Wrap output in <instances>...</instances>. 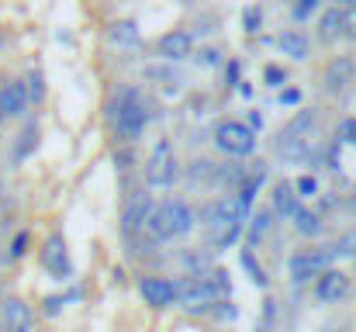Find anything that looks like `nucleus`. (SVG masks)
Returning <instances> with one entry per match:
<instances>
[{"label": "nucleus", "instance_id": "nucleus-8", "mask_svg": "<svg viewBox=\"0 0 356 332\" xmlns=\"http://www.w3.org/2000/svg\"><path fill=\"white\" fill-rule=\"evenodd\" d=\"M350 294V277L336 267H325L318 277H315V298L322 305H332V301H343Z\"/></svg>", "mask_w": 356, "mask_h": 332}, {"label": "nucleus", "instance_id": "nucleus-4", "mask_svg": "<svg viewBox=\"0 0 356 332\" xmlns=\"http://www.w3.org/2000/svg\"><path fill=\"white\" fill-rule=\"evenodd\" d=\"M215 145H218L222 152H229V156L245 159V156L256 152V132H252L249 125H242V121H222V125L215 128Z\"/></svg>", "mask_w": 356, "mask_h": 332}, {"label": "nucleus", "instance_id": "nucleus-3", "mask_svg": "<svg viewBox=\"0 0 356 332\" xmlns=\"http://www.w3.org/2000/svg\"><path fill=\"white\" fill-rule=\"evenodd\" d=\"M173 180H177L173 145H170V142H159V145L149 152V163H145V187H149V191H166V187H173Z\"/></svg>", "mask_w": 356, "mask_h": 332}, {"label": "nucleus", "instance_id": "nucleus-14", "mask_svg": "<svg viewBox=\"0 0 356 332\" xmlns=\"http://www.w3.org/2000/svg\"><path fill=\"white\" fill-rule=\"evenodd\" d=\"M149 212H152V194L149 191H135L131 198H128V205H124V232H138V228H145V219H149Z\"/></svg>", "mask_w": 356, "mask_h": 332}, {"label": "nucleus", "instance_id": "nucleus-9", "mask_svg": "<svg viewBox=\"0 0 356 332\" xmlns=\"http://www.w3.org/2000/svg\"><path fill=\"white\" fill-rule=\"evenodd\" d=\"M35 326V315H31V308H28V301L24 298H3V305H0V329L3 332H31Z\"/></svg>", "mask_w": 356, "mask_h": 332}, {"label": "nucleus", "instance_id": "nucleus-31", "mask_svg": "<svg viewBox=\"0 0 356 332\" xmlns=\"http://www.w3.org/2000/svg\"><path fill=\"white\" fill-rule=\"evenodd\" d=\"M28 242H31V235H28V232H17V235L10 239V260H21V256L28 253Z\"/></svg>", "mask_w": 356, "mask_h": 332}, {"label": "nucleus", "instance_id": "nucleus-36", "mask_svg": "<svg viewBox=\"0 0 356 332\" xmlns=\"http://www.w3.org/2000/svg\"><path fill=\"white\" fill-rule=\"evenodd\" d=\"M249 128H252V132L263 128V114H259V111H249Z\"/></svg>", "mask_w": 356, "mask_h": 332}, {"label": "nucleus", "instance_id": "nucleus-20", "mask_svg": "<svg viewBox=\"0 0 356 332\" xmlns=\"http://www.w3.org/2000/svg\"><path fill=\"white\" fill-rule=\"evenodd\" d=\"M238 267L249 274V280H252L256 287H266V270H263V263L256 260L252 246H242V249H238Z\"/></svg>", "mask_w": 356, "mask_h": 332}, {"label": "nucleus", "instance_id": "nucleus-37", "mask_svg": "<svg viewBox=\"0 0 356 332\" xmlns=\"http://www.w3.org/2000/svg\"><path fill=\"white\" fill-rule=\"evenodd\" d=\"M229 84L238 87V63H229Z\"/></svg>", "mask_w": 356, "mask_h": 332}, {"label": "nucleus", "instance_id": "nucleus-6", "mask_svg": "<svg viewBox=\"0 0 356 332\" xmlns=\"http://www.w3.org/2000/svg\"><path fill=\"white\" fill-rule=\"evenodd\" d=\"M329 260H332V249L329 253L325 249H301L287 260V274H291L294 284H308L329 267Z\"/></svg>", "mask_w": 356, "mask_h": 332}, {"label": "nucleus", "instance_id": "nucleus-5", "mask_svg": "<svg viewBox=\"0 0 356 332\" xmlns=\"http://www.w3.org/2000/svg\"><path fill=\"white\" fill-rule=\"evenodd\" d=\"M173 291H177V305L191 315H204L211 312L218 301L211 294V287L201 280V277H184V280H173Z\"/></svg>", "mask_w": 356, "mask_h": 332}, {"label": "nucleus", "instance_id": "nucleus-22", "mask_svg": "<svg viewBox=\"0 0 356 332\" xmlns=\"http://www.w3.org/2000/svg\"><path fill=\"white\" fill-rule=\"evenodd\" d=\"M273 219H277V215H273L270 208H263V212L252 215V221H249V246H259V242L266 239V232L273 228Z\"/></svg>", "mask_w": 356, "mask_h": 332}, {"label": "nucleus", "instance_id": "nucleus-19", "mask_svg": "<svg viewBox=\"0 0 356 332\" xmlns=\"http://www.w3.org/2000/svg\"><path fill=\"white\" fill-rule=\"evenodd\" d=\"M343 17H346V10H343V7H329V10L318 17V35H322L325 42L343 38Z\"/></svg>", "mask_w": 356, "mask_h": 332}, {"label": "nucleus", "instance_id": "nucleus-28", "mask_svg": "<svg viewBox=\"0 0 356 332\" xmlns=\"http://www.w3.org/2000/svg\"><path fill=\"white\" fill-rule=\"evenodd\" d=\"M294 194H298V198H315V194H318V180H315L312 173H308V177H298V180H294Z\"/></svg>", "mask_w": 356, "mask_h": 332}, {"label": "nucleus", "instance_id": "nucleus-34", "mask_svg": "<svg viewBox=\"0 0 356 332\" xmlns=\"http://www.w3.org/2000/svg\"><path fill=\"white\" fill-rule=\"evenodd\" d=\"M63 305H66V298H45V315L56 319V315L63 312Z\"/></svg>", "mask_w": 356, "mask_h": 332}, {"label": "nucleus", "instance_id": "nucleus-11", "mask_svg": "<svg viewBox=\"0 0 356 332\" xmlns=\"http://www.w3.org/2000/svg\"><path fill=\"white\" fill-rule=\"evenodd\" d=\"M138 294H142V301L149 305V308H170V305H177V291H173V280H166V277H142L138 280Z\"/></svg>", "mask_w": 356, "mask_h": 332}, {"label": "nucleus", "instance_id": "nucleus-10", "mask_svg": "<svg viewBox=\"0 0 356 332\" xmlns=\"http://www.w3.org/2000/svg\"><path fill=\"white\" fill-rule=\"evenodd\" d=\"M356 80V63L350 56H336L332 63H329V70H325V94H332V97H343L350 87H353Z\"/></svg>", "mask_w": 356, "mask_h": 332}, {"label": "nucleus", "instance_id": "nucleus-35", "mask_svg": "<svg viewBox=\"0 0 356 332\" xmlns=\"http://www.w3.org/2000/svg\"><path fill=\"white\" fill-rule=\"evenodd\" d=\"M201 63H204V66H218V63H222V52H218V49H204V52H201Z\"/></svg>", "mask_w": 356, "mask_h": 332}, {"label": "nucleus", "instance_id": "nucleus-32", "mask_svg": "<svg viewBox=\"0 0 356 332\" xmlns=\"http://www.w3.org/2000/svg\"><path fill=\"white\" fill-rule=\"evenodd\" d=\"M301 97H305L301 87H284V90H280V104H284V108H298Z\"/></svg>", "mask_w": 356, "mask_h": 332}, {"label": "nucleus", "instance_id": "nucleus-13", "mask_svg": "<svg viewBox=\"0 0 356 332\" xmlns=\"http://www.w3.org/2000/svg\"><path fill=\"white\" fill-rule=\"evenodd\" d=\"M191 52H194V35L184 31V28H173V31H166V35L159 38V56L170 59V63H180V59H187Z\"/></svg>", "mask_w": 356, "mask_h": 332}, {"label": "nucleus", "instance_id": "nucleus-12", "mask_svg": "<svg viewBox=\"0 0 356 332\" xmlns=\"http://www.w3.org/2000/svg\"><path fill=\"white\" fill-rule=\"evenodd\" d=\"M28 90H24V80H7L0 87V121L7 118H21L28 111Z\"/></svg>", "mask_w": 356, "mask_h": 332}, {"label": "nucleus", "instance_id": "nucleus-27", "mask_svg": "<svg viewBox=\"0 0 356 332\" xmlns=\"http://www.w3.org/2000/svg\"><path fill=\"white\" fill-rule=\"evenodd\" d=\"M318 3H322V0H294V7H291V17L301 24V21H308V17L318 10Z\"/></svg>", "mask_w": 356, "mask_h": 332}, {"label": "nucleus", "instance_id": "nucleus-16", "mask_svg": "<svg viewBox=\"0 0 356 332\" xmlns=\"http://www.w3.org/2000/svg\"><path fill=\"white\" fill-rule=\"evenodd\" d=\"M291 225H294V232L305 235V239H318V235H322V215L312 212V208H305V205H298V212L291 215Z\"/></svg>", "mask_w": 356, "mask_h": 332}, {"label": "nucleus", "instance_id": "nucleus-33", "mask_svg": "<svg viewBox=\"0 0 356 332\" xmlns=\"http://www.w3.org/2000/svg\"><path fill=\"white\" fill-rule=\"evenodd\" d=\"M343 38H356V10H346L343 17Z\"/></svg>", "mask_w": 356, "mask_h": 332}, {"label": "nucleus", "instance_id": "nucleus-29", "mask_svg": "<svg viewBox=\"0 0 356 332\" xmlns=\"http://www.w3.org/2000/svg\"><path fill=\"white\" fill-rule=\"evenodd\" d=\"M263 84L266 87H284L287 84V70L284 66H266L263 70Z\"/></svg>", "mask_w": 356, "mask_h": 332}, {"label": "nucleus", "instance_id": "nucleus-26", "mask_svg": "<svg viewBox=\"0 0 356 332\" xmlns=\"http://www.w3.org/2000/svg\"><path fill=\"white\" fill-rule=\"evenodd\" d=\"M21 139H24V142H17V149H14V159H24V156H28V152L38 145V128H35V125H28V132H24Z\"/></svg>", "mask_w": 356, "mask_h": 332}, {"label": "nucleus", "instance_id": "nucleus-15", "mask_svg": "<svg viewBox=\"0 0 356 332\" xmlns=\"http://www.w3.org/2000/svg\"><path fill=\"white\" fill-rule=\"evenodd\" d=\"M163 215H166V221H170L173 239H177V235H187V232L194 228V212H191L184 201H177V198L163 201Z\"/></svg>", "mask_w": 356, "mask_h": 332}, {"label": "nucleus", "instance_id": "nucleus-7", "mask_svg": "<svg viewBox=\"0 0 356 332\" xmlns=\"http://www.w3.org/2000/svg\"><path fill=\"white\" fill-rule=\"evenodd\" d=\"M42 267H45L49 277H56V280H70V277H73V260H70L66 239H63L59 232H52V235L42 242Z\"/></svg>", "mask_w": 356, "mask_h": 332}, {"label": "nucleus", "instance_id": "nucleus-1", "mask_svg": "<svg viewBox=\"0 0 356 332\" xmlns=\"http://www.w3.org/2000/svg\"><path fill=\"white\" fill-rule=\"evenodd\" d=\"M315 121H318V114L312 108H305L298 118L287 121V128H284L280 139H277V156H280L284 163L298 166V163H308V159H312V149H315Z\"/></svg>", "mask_w": 356, "mask_h": 332}, {"label": "nucleus", "instance_id": "nucleus-30", "mask_svg": "<svg viewBox=\"0 0 356 332\" xmlns=\"http://www.w3.org/2000/svg\"><path fill=\"white\" fill-rule=\"evenodd\" d=\"M332 256H356V232H346V235L332 246Z\"/></svg>", "mask_w": 356, "mask_h": 332}, {"label": "nucleus", "instance_id": "nucleus-21", "mask_svg": "<svg viewBox=\"0 0 356 332\" xmlns=\"http://www.w3.org/2000/svg\"><path fill=\"white\" fill-rule=\"evenodd\" d=\"M108 35H111V42H118V45H124V49H135V45L142 42L135 21H115V24L108 28Z\"/></svg>", "mask_w": 356, "mask_h": 332}, {"label": "nucleus", "instance_id": "nucleus-23", "mask_svg": "<svg viewBox=\"0 0 356 332\" xmlns=\"http://www.w3.org/2000/svg\"><path fill=\"white\" fill-rule=\"evenodd\" d=\"M24 90H28V101H31V104H38V101L45 97V80H42V70H31V73L24 77Z\"/></svg>", "mask_w": 356, "mask_h": 332}, {"label": "nucleus", "instance_id": "nucleus-18", "mask_svg": "<svg viewBox=\"0 0 356 332\" xmlns=\"http://www.w3.org/2000/svg\"><path fill=\"white\" fill-rule=\"evenodd\" d=\"M298 205H301V198L294 194V184H277L273 187V215L291 219L298 212Z\"/></svg>", "mask_w": 356, "mask_h": 332}, {"label": "nucleus", "instance_id": "nucleus-2", "mask_svg": "<svg viewBox=\"0 0 356 332\" xmlns=\"http://www.w3.org/2000/svg\"><path fill=\"white\" fill-rule=\"evenodd\" d=\"M108 121L115 125L118 139H124V142H135V139L145 132V125H149V108H145L142 94H138V90H131V87H128V90H121L118 97L111 101Z\"/></svg>", "mask_w": 356, "mask_h": 332}, {"label": "nucleus", "instance_id": "nucleus-39", "mask_svg": "<svg viewBox=\"0 0 356 332\" xmlns=\"http://www.w3.org/2000/svg\"><path fill=\"white\" fill-rule=\"evenodd\" d=\"M3 45H7V35H3V28H0V52H3Z\"/></svg>", "mask_w": 356, "mask_h": 332}, {"label": "nucleus", "instance_id": "nucleus-25", "mask_svg": "<svg viewBox=\"0 0 356 332\" xmlns=\"http://www.w3.org/2000/svg\"><path fill=\"white\" fill-rule=\"evenodd\" d=\"M242 28H245L249 35H259V28H263V10H259V7H245V10H242Z\"/></svg>", "mask_w": 356, "mask_h": 332}, {"label": "nucleus", "instance_id": "nucleus-17", "mask_svg": "<svg viewBox=\"0 0 356 332\" xmlns=\"http://www.w3.org/2000/svg\"><path fill=\"white\" fill-rule=\"evenodd\" d=\"M280 52L291 59H308V35L301 28H287L280 35Z\"/></svg>", "mask_w": 356, "mask_h": 332}, {"label": "nucleus", "instance_id": "nucleus-38", "mask_svg": "<svg viewBox=\"0 0 356 332\" xmlns=\"http://www.w3.org/2000/svg\"><path fill=\"white\" fill-rule=\"evenodd\" d=\"M332 7H343V10H356V0H332Z\"/></svg>", "mask_w": 356, "mask_h": 332}, {"label": "nucleus", "instance_id": "nucleus-24", "mask_svg": "<svg viewBox=\"0 0 356 332\" xmlns=\"http://www.w3.org/2000/svg\"><path fill=\"white\" fill-rule=\"evenodd\" d=\"M336 142H339V145H353L356 149V118H343V121H339Z\"/></svg>", "mask_w": 356, "mask_h": 332}]
</instances>
